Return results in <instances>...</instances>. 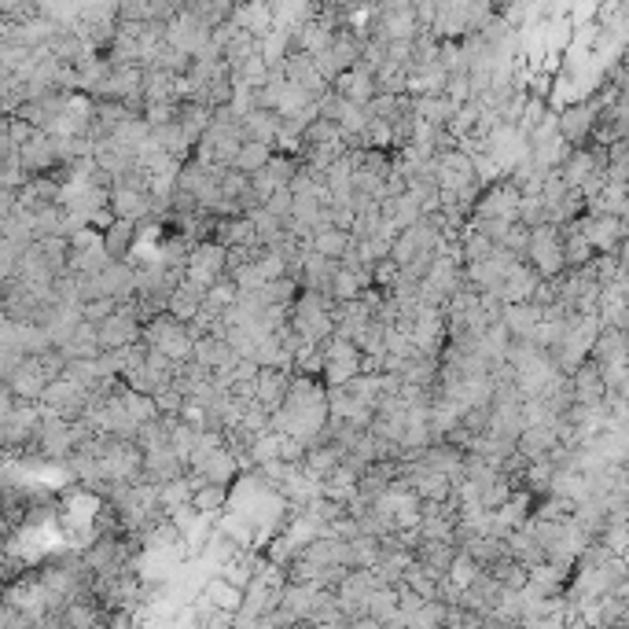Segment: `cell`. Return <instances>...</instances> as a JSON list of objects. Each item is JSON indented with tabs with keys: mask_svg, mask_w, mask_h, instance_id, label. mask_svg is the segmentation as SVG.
Returning a JSON list of instances; mask_svg holds the SVG:
<instances>
[{
	"mask_svg": "<svg viewBox=\"0 0 629 629\" xmlns=\"http://www.w3.org/2000/svg\"><path fill=\"white\" fill-rule=\"evenodd\" d=\"M339 460H343V449L332 446V442H313V446H306V457L298 460L302 464V471H309L313 479H324L332 468H339Z\"/></svg>",
	"mask_w": 629,
	"mask_h": 629,
	"instance_id": "cell-33",
	"label": "cell"
},
{
	"mask_svg": "<svg viewBox=\"0 0 629 629\" xmlns=\"http://www.w3.org/2000/svg\"><path fill=\"white\" fill-rule=\"evenodd\" d=\"M383 332H387V324H379V321H368L361 332H357L354 346L361 350L365 357H383Z\"/></svg>",
	"mask_w": 629,
	"mask_h": 629,
	"instance_id": "cell-51",
	"label": "cell"
},
{
	"mask_svg": "<svg viewBox=\"0 0 629 629\" xmlns=\"http://www.w3.org/2000/svg\"><path fill=\"white\" fill-rule=\"evenodd\" d=\"M115 306H118V298H111V295L89 298V302H81V317L96 324V321H103V317H107V313H111Z\"/></svg>",
	"mask_w": 629,
	"mask_h": 629,
	"instance_id": "cell-55",
	"label": "cell"
},
{
	"mask_svg": "<svg viewBox=\"0 0 629 629\" xmlns=\"http://www.w3.org/2000/svg\"><path fill=\"white\" fill-rule=\"evenodd\" d=\"M515 221H523L527 229H534V225H541V221H549V214H545V199H541V195L519 192V203H515Z\"/></svg>",
	"mask_w": 629,
	"mask_h": 629,
	"instance_id": "cell-50",
	"label": "cell"
},
{
	"mask_svg": "<svg viewBox=\"0 0 629 629\" xmlns=\"http://www.w3.org/2000/svg\"><path fill=\"white\" fill-rule=\"evenodd\" d=\"M527 243H530V229L523 225V221H512L508 229L501 232V240H497V247H504V251H512L515 258H527Z\"/></svg>",
	"mask_w": 629,
	"mask_h": 629,
	"instance_id": "cell-53",
	"label": "cell"
},
{
	"mask_svg": "<svg viewBox=\"0 0 629 629\" xmlns=\"http://www.w3.org/2000/svg\"><path fill=\"white\" fill-rule=\"evenodd\" d=\"M4 383L12 387V394L19 401H37V398H41V390H45L48 379L41 376V368H37L34 357H23V361L12 368V376L4 379Z\"/></svg>",
	"mask_w": 629,
	"mask_h": 629,
	"instance_id": "cell-28",
	"label": "cell"
},
{
	"mask_svg": "<svg viewBox=\"0 0 629 629\" xmlns=\"http://www.w3.org/2000/svg\"><path fill=\"white\" fill-rule=\"evenodd\" d=\"M225 501H229V486H221V482H203V486H195L192 490V508L199 515H214L225 508Z\"/></svg>",
	"mask_w": 629,
	"mask_h": 629,
	"instance_id": "cell-43",
	"label": "cell"
},
{
	"mask_svg": "<svg viewBox=\"0 0 629 629\" xmlns=\"http://www.w3.org/2000/svg\"><path fill=\"white\" fill-rule=\"evenodd\" d=\"M280 70H284V78L291 81V85H298V89L306 92L309 100H317V96H324V92L332 89L328 78L317 70V63H313L306 52H287V59L280 63Z\"/></svg>",
	"mask_w": 629,
	"mask_h": 629,
	"instance_id": "cell-14",
	"label": "cell"
},
{
	"mask_svg": "<svg viewBox=\"0 0 629 629\" xmlns=\"http://www.w3.org/2000/svg\"><path fill=\"white\" fill-rule=\"evenodd\" d=\"M291 199H295V192H291V188H276L273 195H269V199H265V210H273L276 218H287V214H291Z\"/></svg>",
	"mask_w": 629,
	"mask_h": 629,
	"instance_id": "cell-57",
	"label": "cell"
},
{
	"mask_svg": "<svg viewBox=\"0 0 629 629\" xmlns=\"http://www.w3.org/2000/svg\"><path fill=\"white\" fill-rule=\"evenodd\" d=\"M19 162H23V170L30 173V177H37V173H56L63 162H59V144L56 137L48 133V129H34L30 137H26V144L19 148Z\"/></svg>",
	"mask_w": 629,
	"mask_h": 629,
	"instance_id": "cell-11",
	"label": "cell"
},
{
	"mask_svg": "<svg viewBox=\"0 0 629 629\" xmlns=\"http://www.w3.org/2000/svg\"><path fill=\"white\" fill-rule=\"evenodd\" d=\"M574 225L582 229V236L589 240L596 254L600 251H618L622 240H626V221L615 218V214H604V210H582Z\"/></svg>",
	"mask_w": 629,
	"mask_h": 629,
	"instance_id": "cell-5",
	"label": "cell"
},
{
	"mask_svg": "<svg viewBox=\"0 0 629 629\" xmlns=\"http://www.w3.org/2000/svg\"><path fill=\"white\" fill-rule=\"evenodd\" d=\"M541 317H545V306L530 302V298H523V302H504L501 306V324L508 328L512 339H530V332L541 324Z\"/></svg>",
	"mask_w": 629,
	"mask_h": 629,
	"instance_id": "cell-22",
	"label": "cell"
},
{
	"mask_svg": "<svg viewBox=\"0 0 629 629\" xmlns=\"http://www.w3.org/2000/svg\"><path fill=\"white\" fill-rule=\"evenodd\" d=\"M571 376V390H574V401H582V405H600L604 401V379H600V368H596V361H578V365L567 372Z\"/></svg>",
	"mask_w": 629,
	"mask_h": 629,
	"instance_id": "cell-24",
	"label": "cell"
},
{
	"mask_svg": "<svg viewBox=\"0 0 629 629\" xmlns=\"http://www.w3.org/2000/svg\"><path fill=\"white\" fill-rule=\"evenodd\" d=\"M133 232H137V225L126 221V218L107 221L100 243H103V251H107L111 262H129V243H133Z\"/></svg>",
	"mask_w": 629,
	"mask_h": 629,
	"instance_id": "cell-32",
	"label": "cell"
},
{
	"mask_svg": "<svg viewBox=\"0 0 629 629\" xmlns=\"http://www.w3.org/2000/svg\"><path fill=\"white\" fill-rule=\"evenodd\" d=\"M59 354L67 357V361H70V357H96V354H100V343H96V324L81 317L78 328H74V335H70L67 343L59 346Z\"/></svg>",
	"mask_w": 629,
	"mask_h": 629,
	"instance_id": "cell-38",
	"label": "cell"
},
{
	"mask_svg": "<svg viewBox=\"0 0 629 629\" xmlns=\"http://www.w3.org/2000/svg\"><path fill=\"white\" fill-rule=\"evenodd\" d=\"M317 486H321V497H332V501L346 504L357 493V475L350 468H343V464H339V468L328 471V475H324Z\"/></svg>",
	"mask_w": 629,
	"mask_h": 629,
	"instance_id": "cell-39",
	"label": "cell"
},
{
	"mask_svg": "<svg viewBox=\"0 0 629 629\" xmlns=\"http://www.w3.org/2000/svg\"><path fill=\"white\" fill-rule=\"evenodd\" d=\"M287 324L295 328L306 343H324L332 335V298L321 291H298L291 309H287Z\"/></svg>",
	"mask_w": 629,
	"mask_h": 629,
	"instance_id": "cell-1",
	"label": "cell"
},
{
	"mask_svg": "<svg viewBox=\"0 0 629 629\" xmlns=\"http://www.w3.org/2000/svg\"><path fill=\"white\" fill-rule=\"evenodd\" d=\"M15 203H19V192L15 188H0V218H8L15 210Z\"/></svg>",
	"mask_w": 629,
	"mask_h": 629,
	"instance_id": "cell-60",
	"label": "cell"
},
{
	"mask_svg": "<svg viewBox=\"0 0 629 629\" xmlns=\"http://www.w3.org/2000/svg\"><path fill=\"white\" fill-rule=\"evenodd\" d=\"M332 89L339 92L343 100H350V103H368L372 96H376V70L365 67V63L357 59L354 67H346V70H339V74H335Z\"/></svg>",
	"mask_w": 629,
	"mask_h": 629,
	"instance_id": "cell-16",
	"label": "cell"
},
{
	"mask_svg": "<svg viewBox=\"0 0 629 629\" xmlns=\"http://www.w3.org/2000/svg\"><path fill=\"white\" fill-rule=\"evenodd\" d=\"M302 457H306V442H298V438H291V435H280V460L298 464Z\"/></svg>",
	"mask_w": 629,
	"mask_h": 629,
	"instance_id": "cell-58",
	"label": "cell"
},
{
	"mask_svg": "<svg viewBox=\"0 0 629 629\" xmlns=\"http://www.w3.org/2000/svg\"><path fill=\"white\" fill-rule=\"evenodd\" d=\"M335 269H339V262L335 258H324V254H317L313 247H309L306 254H302V262H298V287H306V291H321V295H328V287H332V276ZM332 298V295H328Z\"/></svg>",
	"mask_w": 629,
	"mask_h": 629,
	"instance_id": "cell-20",
	"label": "cell"
},
{
	"mask_svg": "<svg viewBox=\"0 0 629 629\" xmlns=\"http://www.w3.org/2000/svg\"><path fill=\"white\" fill-rule=\"evenodd\" d=\"M350 240H354V236H350L346 229H335V225H328V229L313 232L309 247H313L317 254H324V258H335V262H339V258L346 254V247H350Z\"/></svg>",
	"mask_w": 629,
	"mask_h": 629,
	"instance_id": "cell-42",
	"label": "cell"
},
{
	"mask_svg": "<svg viewBox=\"0 0 629 629\" xmlns=\"http://www.w3.org/2000/svg\"><path fill=\"white\" fill-rule=\"evenodd\" d=\"M504 593H508V589H504V585L497 582L490 571H479L475 578H471V582L460 585L457 604L468 607V611H479V615H482V611H493V607L501 604Z\"/></svg>",
	"mask_w": 629,
	"mask_h": 629,
	"instance_id": "cell-13",
	"label": "cell"
},
{
	"mask_svg": "<svg viewBox=\"0 0 629 629\" xmlns=\"http://www.w3.org/2000/svg\"><path fill=\"white\" fill-rule=\"evenodd\" d=\"M30 446L48 460L70 457V449L78 446V438H74V424L63 420V416H52V412L41 409V420H37V431H34V442H30Z\"/></svg>",
	"mask_w": 629,
	"mask_h": 629,
	"instance_id": "cell-6",
	"label": "cell"
},
{
	"mask_svg": "<svg viewBox=\"0 0 629 629\" xmlns=\"http://www.w3.org/2000/svg\"><path fill=\"white\" fill-rule=\"evenodd\" d=\"M184 276L195 280L199 287L218 284L225 276V247L218 240H195L192 251H188V262H184Z\"/></svg>",
	"mask_w": 629,
	"mask_h": 629,
	"instance_id": "cell-7",
	"label": "cell"
},
{
	"mask_svg": "<svg viewBox=\"0 0 629 629\" xmlns=\"http://www.w3.org/2000/svg\"><path fill=\"white\" fill-rule=\"evenodd\" d=\"M206 41H210V26H203L195 15L177 12L173 19H166V45L170 48H181V52L195 56Z\"/></svg>",
	"mask_w": 629,
	"mask_h": 629,
	"instance_id": "cell-15",
	"label": "cell"
},
{
	"mask_svg": "<svg viewBox=\"0 0 629 629\" xmlns=\"http://www.w3.org/2000/svg\"><path fill=\"white\" fill-rule=\"evenodd\" d=\"M372 321V306H368L365 298H343V302H332V335L339 339H350L354 343L357 332Z\"/></svg>",
	"mask_w": 629,
	"mask_h": 629,
	"instance_id": "cell-19",
	"label": "cell"
},
{
	"mask_svg": "<svg viewBox=\"0 0 629 629\" xmlns=\"http://www.w3.org/2000/svg\"><path fill=\"white\" fill-rule=\"evenodd\" d=\"M486 571L493 574V578H497V582L504 585V589H508V593H515V589H523V585H527V567H523V563L519 560H512V556H504V560H497L493 563V567H486Z\"/></svg>",
	"mask_w": 629,
	"mask_h": 629,
	"instance_id": "cell-44",
	"label": "cell"
},
{
	"mask_svg": "<svg viewBox=\"0 0 629 629\" xmlns=\"http://www.w3.org/2000/svg\"><path fill=\"white\" fill-rule=\"evenodd\" d=\"M144 122H148V126L177 122V103H144Z\"/></svg>",
	"mask_w": 629,
	"mask_h": 629,
	"instance_id": "cell-56",
	"label": "cell"
},
{
	"mask_svg": "<svg viewBox=\"0 0 629 629\" xmlns=\"http://www.w3.org/2000/svg\"><path fill=\"white\" fill-rule=\"evenodd\" d=\"M37 405H41L45 412H52V416L78 420V416H85V409H89V390L78 387V383H70L67 376H59V379H52V383H45Z\"/></svg>",
	"mask_w": 629,
	"mask_h": 629,
	"instance_id": "cell-4",
	"label": "cell"
},
{
	"mask_svg": "<svg viewBox=\"0 0 629 629\" xmlns=\"http://www.w3.org/2000/svg\"><path fill=\"white\" fill-rule=\"evenodd\" d=\"M398 611V593H394V585H376L372 593H368V604H365V615L376 622V626H387L390 618Z\"/></svg>",
	"mask_w": 629,
	"mask_h": 629,
	"instance_id": "cell-41",
	"label": "cell"
},
{
	"mask_svg": "<svg viewBox=\"0 0 629 629\" xmlns=\"http://www.w3.org/2000/svg\"><path fill=\"white\" fill-rule=\"evenodd\" d=\"M151 401H155L159 416H177V412L184 409V394L173 387V383H166L162 390H155V394H151Z\"/></svg>",
	"mask_w": 629,
	"mask_h": 629,
	"instance_id": "cell-54",
	"label": "cell"
},
{
	"mask_svg": "<svg viewBox=\"0 0 629 629\" xmlns=\"http://www.w3.org/2000/svg\"><path fill=\"white\" fill-rule=\"evenodd\" d=\"M151 144L166 155H173L177 162H184L192 155V140L184 137V129L177 122H166V126H151Z\"/></svg>",
	"mask_w": 629,
	"mask_h": 629,
	"instance_id": "cell-37",
	"label": "cell"
},
{
	"mask_svg": "<svg viewBox=\"0 0 629 629\" xmlns=\"http://www.w3.org/2000/svg\"><path fill=\"white\" fill-rule=\"evenodd\" d=\"M232 23L243 26L254 37H265L276 26V15L269 8V0H240L236 12H232Z\"/></svg>",
	"mask_w": 629,
	"mask_h": 629,
	"instance_id": "cell-25",
	"label": "cell"
},
{
	"mask_svg": "<svg viewBox=\"0 0 629 629\" xmlns=\"http://www.w3.org/2000/svg\"><path fill=\"white\" fill-rule=\"evenodd\" d=\"M291 372L295 368H280V365H258V376H254V401L262 409H280L287 394V383H291Z\"/></svg>",
	"mask_w": 629,
	"mask_h": 629,
	"instance_id": "cell-18",
	"label": "cell"
},
{
	"mask_svg": "<svg viewBox=\"0 0 629 629\" xmlns=\"http://www.w3.org/2000/svg\"><path fill=\"white\" fill-rule=\"evenodd\" d=\"M210 115H214V107H206V103L199 100L177 103V126L184 129V137L192 140V148H195V140L203 137V129L210 126Z\"/></svg>",
	"mask_w": 629,
	"mask_h": 629,
	"instance_id": "cell-34",
	"label": "cell"
},
{
	"mask_svg": "<svg viewBox=\"0 0 629 629\" xmlns=\"http://www.w3.org/2000/svg\"><path fill=\"white\" fill-rule=\"evenodd\" d=\"M460 103H453L446 92H420V96H412V115L431 122V126H449L453 115H457Z\"/></svg>",
	"mask_w": 629,
	"mask_h": 629,
	"instance_id": "cell-26",
	"label": "cell"
},
{
	"mask_svg": "<svg viewBox=\"0 0 629 629\" xmlns=\"http://www.w3.org/2000/svg\"><path fill=\"white\" fill-rule=\"evenodd\" d=\"M401 582L409 585L416 596H424V600H438V582H442V578H431V574H427L420 563L412 560L409 567L401 571Z\"/></svg>",
	"mask_w": 629,
	"mask_h": 629,
	"instance_id": "cell-46",
	"label": "cell"
},
{
	"mask_svg": "<svg viewBox=\"0 0 629 629\" xmlns=\"http://www.w3.org/2000/svg\"><path fill=\"white\" fill-rule=\"evenodd\" d=\"M15 394H12V387H8V383H0V420H4V416H8V412L15 409Z\"/></svg>",
	"mask_w": 629,
	"mask_h": 629,
	"instance_id": "cell-61",
	"label": "cell"
},
{
	"mask_svg": "<svg viewBox=\"0 0 629 629\" xmlns=\"http://www.w3.org/2000/svg\"><path fill=\"white\" fill-rule=\"evenodd\" d=\"M523 262L534 269L538 276H556L563 273V225H552V221H541L530 229L527 243V258Z\"/></svg>",
	"mask_w": 629,
	"mask_h": 629,
	"instance_id": "cell-3",
	"label": "cell"
},
{
	"mask_svg": "<svg viewBox=\"0 0 629 629\" xmlns=\"http://www.w3.org/2000/svg\"><path fill=\"white\" fill-rule=\"evenodd\" d=\"M240 144L243 140L232 133V129H225V126H210L203 129V137L195 140V159H203V162H210V166H232V159H236V151H240Z\"/></svg>",
	"mask_w": 629,
	"mask_h": 629,
	"instance_id": "cell-12",
	"label": "cell"
},
{
	"mask_svg": "<svg viewBox=\"0 0 629 629\" xmlns=\"http://www.w3.org/2000/svg\"><path fill=\"white\" fill-rule=\"evenodd\" d=\"M140 339H144V346L166 354L170 361H184V357L192 354V332H188V321L173 317L170 309H162V313H155L151 321L140 324Z\"/></svg>",
	"mask_w": 629,
	"mask_h": 629,
	"instance_id": "cell-2",
	"label": "cell"
},
{
	"mask_svg": "<svg viewBox=\"0 0 629 629\" xmlns=\"http://www.w3.org/2000/svg\"><path fill=\"white\" fill-rule=\"evenodd\" d=\"M475 177V159L464 148L435 151V184L438 188H460Z\"/></svg>",
	"mask_w": 629,
	"mask_h": 629,
	"instance_id": "cell-17",
	"label": "cell"
},
{
	"mask_svg": "<svg viewBox=\"0 0 629 629\" xmlns=\"http://www.w3.org/2000/svg\"><path fill=\"white\" fill-rule=\"evenodd\" d=\"M593 254L596 251L589 247V240L582 236V229H578L574 221H567V225H563V265H567V269H578V265H585Z\"/></svg>",
	"mask_w": 629,
	"mask_h": 629,
	"instance_id": "cell-40",
	"label": "cell"
},
{
	"mask_svg": "<svg viewBox=\"0 0 629 629\" xmlns=\"http://www.w3.org/2000/svg\"><path fill=\"white\" fill-rule=\"evenodd\" d=\"M144 103H181V74L144 67Z\"/></svg>",
	"mask_w": 629,
	"mask_h": 629,
	"instance_id": "cell-27",
	"label": "cell"
},
{
	"mask_svg": "<svg viewBox=\"0 0 629 629\" xmlns=\"http://www.w3.org/2000/svg\"><path fill=\"white\" fill-rule=\"evenodd\" d=\"M596 115H600V100L571 103V107H563L560 115H556V133H560L571 148H582V144L593 140Z\"/></svg>",
	"mask_w": 629,
	"mask_h": 629,
	"instance_id": "cell-8",
	"label": "cell"
},
{
	"mask_svg": "<svg viewBox=\"0 0 629 629\" xmlns=\"http://www.w3.org/2000/svg\"><path fill=\"white\" fill-rule=\"evenodd\" d=\"M203 295H206V287H199L195 280L181 276V284L173 287V295H170V302H166V309H170L173 317H181V321H192V313L203 306Z\"/></svg>",
	"mask_w": 629,
	"mask_h": 629,
	"instance_id": "cell-35",
	"label": "cell"
},
{
	"mask_svg": "<svg viewBox=\"0 0 629 629\" xmlns=\"http://www.w3.org/2000/svg\"><path fill=\"white\" fill-rule=\"evenodd\" d=\"M379 214L387 221H394L398 229H409L416 221L424 218V210L416 203V195L412 192H398V195H387V199H379Z\"/></svg>",
	"mask_w": 629,
	"mask_h": 629,
	"instance_id": "cell-31",
	"label": "cell"
},
{
	"mask_svg": "<svg viewBox=\"0 0 629 629\" xmlns=\"http://www.w3.org/2000/svg\"><path fill=\"white\" fill-rule=\"evenodd\" d=\"M409 343L416 346V354L438 357V350L446 346V317H442V306H424V302H420V313H416V321L409 324Z\"/></svg>",
	"mask_w": 629,
	"mask_h": 629,
	"instance_id": "cell-9",
	"label": "cell"
},
{
	"mask_svg": "<svg viewBox=\"0 0 629 629\" xmlns=\"http://www.w3.org/2000/svg\"><path fill=\"white\" fill-rule=\"evenodd\" d=\"M269 155H273V148L269 144H258V140H243L240 151H236V159H232V166L243 173H254L262 170L265 162H269Z\"/></svg>",
	"mask_w": 629,
	"mask_h": 629,
	"instance_id": "cell-45",
	"label": "cell"
},
{
	"mask_svg": "<svg viewBox=\"0 0 629 629\" xmlns=\"http://www.w3.org/2000/svg\"><path fill=\"white\" fill-rule=\"evenodd\" d=\"M251 56H258V37L247 34L243 26L232 23L229 37H225V45H221V59H225L229 70H232V67H240V63H247Z\"/></svg>",
	"mask_w": 629,
	"mask_h": 629,
	"instance_id": "cell-36",
	"label": "cell"
},
{
	"mask_svg": "<svg viewBox=\"0 0 629 629\" xmlns=\"http://www.w3.org/2000/svg\"><path fill=\"white\" fill-rule=\"evenodd\" d=\"M541 276L530 269L527 262H515L508 273H504V280L497 284V291L493 295L501 298V302H523V298H530V291H534V284H538Z\"/></svg>",
	"mask_w": 629,
	"mask_h": 629,
	"instance_id": "cell-29",
	"label": "cell"
},
{
	"mask_svg": "<svg viewBox=\"0 0 629 629\" xmlns=\"http://www.w3.org/2000/svg\"><path fill=\"white\" fill-rule=\"evenodd\" d=\"M560 438H556V420L552 424H527L515 438V453L523 460H545Z\"/></svg>",
	"mask_w": 629,
	"mask_h": 629,
	"instance_id": "cell-23",
	"label": "cell"
},
{
	"mask_svg": "<svg viewBox=\"0 0 629 629\" xmlns=\"http://www.w3.org/2000/svg\"><path fill=\"white\" fill-rule=\"evenodd\" d=\"M23 357H26V354H19V350H12V346L0 343V383H4V379L12 376V368L19 365Z\"/></svg>",
	"mask_w": 629,
	"mask_h": 629,
	"instance_id": "cell-59",
	"label": "cell"
},
{
	"mask_svg": "<svg viewBox=\"0 0 629 629\" xmlns=\"http://www.w3.org/2000/svg\"><path fill=\"white\" fill-rule=\"evenodd\" d=\"M184 471H199L203 482H221V486H229V482L240 475V457L225 446L195 449L192 457H188V468Z\"/></svg>",
	"mask_w": 629,
	"mask_h": 629,
	"instance_id": "cell-10",
	"label": "cell"
},
{
	"mask_svg": "<svg viewBox=\"0 0 629 629\" xmlns=\"http://www.w3.org/2000/svg\"><path fill=\"white\" fill-rule=\"evenodd\" d=\"M457 541H431V538H420L412 545V560L420 563L431 578H446L449 574V563L457 556Z\"/></svg>",
	"mask_w": 629,
	"mask_h": 629,
	"instance_id": "cell-21",
	"label": "cell"
},
{
	"mask_svg": "<svg viewBox=\"0 0 629 629\" xmlns=\"http://www.w3.org/2000/svg\"><path fill=\"white\" fill-rule=\"evenodd\" d=\"M254 221V236L262 243H273L280 240V232H284V218H276L273 210H265V206H254V210H247Z\"/></svg>",
	"mask_w": 629,
	"mask_h": 629,
	"instance_id": "cell-47",
	"label": "cell"
},
{
	"mask_svg": "<svg viewBox=\"0 0 629 629\" xmlns=\"http://www.w3.org/2000/svg\"><path fill=\"white\" fill-rule=\"evenodd\" d=\"M203 600H210L214 607H229V611H236L240 607V600H243V589H236V585H229L225 578H214V582L206 585V593H203Z\"/></svg>",
	"mask_w": 629,
	"mask_h": 629,
	"instance_id": "cell-49",
	"label": "cell"
},
{
	"mask_svg": "<svg viewBox=\"0 0 629 629\" xmlns=\"http://www.w3.org/2000/svg\"><path fill=\"white\" fill-rule=\"evenodd\" d=\"M232 81H243V85H251V89H262L265 81H269V67L262 63V56H251L247 63L232 67Z\"/></svg>",
	"mask_w": 629,
	"mask_h": 629,
	"instance_id": "cell-52",
	"label": "cell"
},
{
	"mask_svg": "<svg viewBox=\"0 0 629 629\" xmlns=\"http://www.w3.org/2000/svg\"><path fill=\"white\" fill-rule=\"evenodd\" d=\"M122 398V405H126V412L137 420V424H148V420H155L159 416V409H155V401H151V394H140V390H122L118 394Z\"/></svg>",
	"mask_w": 629,
	"mask_h": 629,
	"instance_id": "cell-48",
	"label": "cell"
},
{
	"mask_svg": "<svg viewBox=\"0 0 629 629\" xmlns=\"http://www.w3.org/2000/svg\"><path fill=\"white\" fill-rule=\"evenodd\" d=\"M276 133H280V115L269 107H251L243 115V140H258V144L276 148Z\"/></svg>",
	"mask_w": 629,
	"mask_h": 629,
	"instance_id": "cell-30",
	"label": "cell"
}]
</instances>
